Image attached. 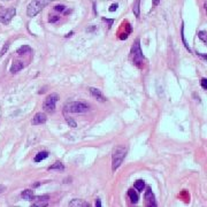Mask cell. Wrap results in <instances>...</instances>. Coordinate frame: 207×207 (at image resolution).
I'll return each mask as SVG.
<instances>
[{"label":"cell","instance_id":"obj_1","mask_svg":"<svg viewBox=\"0 0 207 207\" xmlns=\"http://www.w3.org/2000/svg\"><path fill=\"white\" fill-rule=\"evenodd\" d=\"M127 155V147L118 145L113 150V154H112V170L115 172L123 162V160L125 159Z\"/></svg>","mask_w":207,"mask_h":207},{"label":"cell","instance_id":"obj_2","mask_svg":"<svg viewBox=\"0 0 207 207\" xmlns=\"http://www.w3.org/2000/svg\"><path fill=\"white\" fill-rule=\"evenodd\" d=\"M53 0H32L27 7V15L29 17L36 16L38 13H40Z\"/></svg>","mask_w":207,"mask_h":207},{"label":"cell","instance_id":"obj_3","mask_svg":"<svg viewBox=\"0 0 207 207\" xmlns=\"http://www.w3.org/2000/svg\"><path fill=\"white\" fill-rule=\"evenodd\" d=\"M130 58H131L132 62L137 67H142V65H143L145 59H144V55H143V52H142V48H140V40L139 39H136V42L131 46Z\"/></svg>","mask_w":207,"mask_h":207},{"label":"cell","instance_id":"obj_4","mask_svg":"<svg viewBox=\"0 0 207 207\" xmlns=\"http://www.w3.org/2000/svg\"><path fill=\"white\" fill-rule=\"evenodd\" d=\"M89 112V106L78 101H71L65 106V113H86Z\"/></svg>","mask_w":207,"mask_h":207},{"label":"cell","instance_id":"obj_5","mask_svg":"<svg viewBox=\"0 0 207 207\" xmlns=\"http://www.w3.org/2000/svg\"><path fill=\"white\" fill-rule=\"evenodd\" d=\"M59 100V95L58 93H51L46 97L45 101L43 103V109L47 113H53L55 110V105Z\"/></svg>","mask_w":207,"mask_h":207},{"label":"cell","instance_id":"obj_6","mask_svg":"<svg viewBox=\"0 0 207 207\" xmlns=\"http://www.w3.org/2000/svg\"><path fill=\"white\" fill-rule=\"evenodd\" d=\"M16 9L15 8H3L0 7V22L2 24H9L12 18L15 16Z\"/></svg>","mask_w":207,"mask_h":207},{"label":"cell","instance_id":"obj_7","mask_svg":"<svg viewBox=\"0 0 207 207\" xmlns=\"http://www.w3.org/2000/svg\"><path fill=\"white\" fill-rule=\"evenodd\" d=\"M144 198H145V202H146V205H147V206H150V207H152V206L155 207L157 206L155 197H154V195H153V192H152L151 188H147V189H146Z\"/></svg>","mask_w":207,"mask_h":207},{"label":"cell","instance_id":"obj_8","mask_svg":"<svg viewBox=\"0 0 207 207\" xmlns=\"http://www.w3.org/2000/svg\"><path fill=\"white\" fill-rule=\"evenodd\" d=\"M46 120H47L46 115H45L44 113L39 112V113H37V114L32 117L31 123H32V125H39V124H44V123L46 122Z\"/></svg>","mask_w":207,"mask_h":207},{"label":"cell","instance_id":"obj_9","mask_svg":"<svg viewBox=\"0 0 207 207\" xmlns=\"http://www.w3.org/2000/svg\"><path fill=\"white\" fill-rule=\"evenodd\" d=\"M89 91H90V93L97 99V100H99V101H101V103H105L107 99H106V97L103 96V93H101V91L99 90V89H96V88H90L89 89Z\"/></svg>","mask_w":207,"mask_h":207},{"label":"cell","instance_id":"obj_10","mask_svg":"<svg viewBox=\"0 0 207 207\" xmlns=\"http://www.w3.org/2000/svg\"><path fill=\"white\" fill-rule=\"evenodd\" d=\"M24 68V65H23V62L22 61H14L13 63H12V67H10V73L12 74H16V73H18L21 69H23Z\"/></svg>","mask_w":207,"mask_h":207},{"label":"cell","instance_id":"obj_11","mask_svg":"<svg viewBox=\"0 0 207 207\" xmlns=\"http://www.w3.org/2000/svg\"><path fill=\"white\" fill-rule=\"evenodd\" d=\"M69 207H90V204L82 199H73L69 203Z\"/></svg>","mask_w":207,"mask_h":207},{"label":"cell","instance_id":"obj_12","mask_svg":"<svg viewBox=\"0 0 207 207\" xmlns=\"http://www.w3.org/2000/svg\"><path fill=\"white\" fill-rule=\"evenodd\" d=\"M21 197H22L24 200L31 202V200L33 199V191H32V190H24V191H22Z\"/></svg>","mask_w":207,"mask_h":207},{"label":"cell","instance_id":"obj_13","mask_svg":"<svg viewBox=\"0 0 207 207\" xmlns=\"http://www.w3.org/2000/svg\"><path fill=\"white\" fill-rule=\"evenodd\" d=\"M47 157H48V152H47V151H42V152H39V153L36 154V157H35L33 160H35V162H40V161L45 160Z\"/></svg>","mask_w":207,"mask_h":207},{"label":"cell","instance_id":"obj_14","mask_svg":"<svg viewBox=\"0 0 207 207\" xmlns=\"http://www.w3.org/2000/svg\"><path fill=\"white\" fill-rule=\"evenodd\" d=\"M128 196H129V198H130V200H131L132 204H137V203H138L139 197H138V193H137L136 191H133L132 189H130V190L128 191Z\"/></svg>","mask_w":207,"mask_h":207},{"label":"cell","instance_id":"obj_15","mask_svg":"<svg viewBox=\"0 0 207 207\" xmlns=\"http://www.w3.org/2000/svg\"><path fill=\"white\" fill-rule=\"evenodd\" d=\"M132 12L136 17H139L140 15V0H136L132 5Z\"/></svg>","mask_w":207,"mask_h":207},{"label":"cell","instance_id":"obj_16","mask_svg":"<svg viewBox=\"0 0 207 207\" xmlns=\"http://www.w3.org/2000/svg\"><path fill=\"white\" fill-rule=\"evenodd\" d=\"M31 47L30 46H28V45H23V46H21V47H18L17 48V51H16V53L18 54V55H23V54H27V53H31Z\"/></svg>","mask_w":207,"mask_h":207},{"label":"cell","instance_id":"obj_17","mask_svg":"<svg viewBox=\"0 0 207 207\" xmlns=\"http://www.w3.org/2000/svg\"><path fill=\"white\" fill-rule=\"evenodd\" d=\"M47 169H48V170H59V172H63V170H65V166H63L61 162H55V163H53L52 166H50Z\"/></svg>","mask_w":207,"mask_h":207},{"label":"cell","instance_id":"obj_18","mask_svg":"<svg viewBox=\"0 0 207 207\" xmlns=\"http://www.w3.org/2000/svg\"><path fill=\"white\" fill-rule=\"evenodd\" d=\"M135 189H136L138 192H143L144 189H145V182H144L143 180L136 181V183H135Z\"/></svg>","mask_w":207,"mask_h":207},{"label":"cell","instance_id":"obj_19","mask_svg":"<svg viewBox=\"0 0 207 207\" xmlns=\"http://www.w3.org/2000/svg\"><path fill=\"white\" fill-rule=\"evenodd\" d=\"M47 202L48 200H35V203L32 204V206L35 207H43L47 205Z\"/></svg>","mask_w":207,"mask_h":207},{"label":"cell","instance_id":"obj_20","mask_svg":"<svg viewBox=\"0 0 207 207\" xmlns=\"http://www.w3.org/2000/svg\"><path fill=\"white\" fill-rule=\"evenodd\" d=\"M198 37L203 43H207V33L206 31H199L198 32Z\"/></svg>","mask_w":207,"mask_h":207},{"label":"cell","instance_id":"obj_21","mask_svg":"<svg viewBox=\"0 0 207 207\" xmlns=\"http://www.w3.org/2000/svg\"><path fill=\"white\" fill-rule=\"evenodd\" d=\"M181 35H182V40H183V44H184V46H185V48L190 52L191 50H190V47L188 46V44H187V42H185V38H184V24H182V29H181Z\"/></svg>","mask_w":207,"mask_h":207},{"label":"cell","instance_id":"obj_22","mask_svg":"<svg viewBox=\"0 0 207 207\" xmlns=\"http://www.w3.org/2000/svg\"><path fill=\"white\" fill-rule=\"evenodd\" d=\"M66 121H67V123L69 124V127H71V128H76V127H77V123H76L71 117L66 116Z\"/></svg>","mask_w":207,"mask_h":207},{"label":"cell","instance_id":"obj_23","mask_svg":"<svg viewBox=\"0 0 207 207\" xmlns=\"http://www.w3.org/2000/svg\"><path fill=\"white\" fill-rule=\"evenodd\" d=\"M8 48H9V43H6L5 44V46L1 48V52H0V57H2L3 54H6L7 53V51H8Z\"/></svg>","mask_w":207,"mask_h":207},{"label":"cell","instance_id":"obj_24","mask_svg":"<svg viewBox=\"0 0 207 207\" xmlns=\"http://www.w3.org/2000/svg\"><path fill=\"white\" fill-rule=\"evenodd\" d=\"M65 9H66V6H63V5H57V6L54 7V10H57V12H60V13L65 12Z\"/></svg>","mask_w":207,"mask_h":207},{"label":"cell","instance_id":"obj_25","mask_svg":"<svg viewBox=\"0 0 207 207\" xmlns=\"http://www.w3.org/2000/svg\"><path fill=\"white\" fill-rule=\"evenodd\" d=\"M59 18H60V16H58V15H53V16H50V20H48V21H50L51 23H54V22H57Z\"/></svg>","mask_w":207,"mask_h":207},{"label":"cell","instance_id":"obj_26","mask_svg":"<svg viewBox=\"0 0 207 207\" xmlns=\"http://www.w3.org/2000/svg\"><path fill=\"white\" fill-rule=\"evenodd\" d=\"M117 7H118V5H117V3H113V5L109 7V9H108V10H109L110 13H113V12H115V10L117 9Z\"/></svg>","mask_w":207,"mask_h":207},{"label":"cell","instance_id":"obj_27","mask_svg":"<svg viewBox=\"0 0 207 207\" xmlns=\"http://www.w3.org/2000/svg\"><path fill=\"white\" fill-rule=\"evenodd\" d=\"M202 88H203L204 90H207V80L205 77L202 78Z\"/></svg>","mask_w":207,"mask_h":207},{"label":"cell","instance_id":"obj_28","mask_svg":"<svg viewBox=\"0 0 207 207\" xmlns=\"http://www.w3.org/2000/svg\"><path fill=\"white\" fill-rule=\"evenodd\" d=\"M103 21H106V22H108V24H109V25H108V28H110V27H112V24H113V20H107V18H105V17H103Z\"/></svg>","mask_w":207,"mask_h":207},{"label":"cell","instance_id":"obj_29","mask_svg":"<svg viewBox=\"0 0 207 207\" xmlns=\"http://www.w3.org/2000/svg\"><path fill=\"white\" fill-rule=\"evenodd\" d=\"M159 3H160V0H153V1H152V5H153L154 7H157Z\"/></svg>","mask_w":207,"mask_h":207},{"label":"cell","instance_id":"obj_30","mask_svg":"<svg viewBox=\"0 0 207 207\" xmlns=\"http://www.w3.org/2000/svg\"><path fill=\"white\" fill-rule=\"evenodd\" d=\"M96 207H101V202H100V199H97V200H96Z\"/></svg>","mask_w":207,"mask_h":207},{"label":"cell","instance_id":"obj_31","mask_svg":"<svg viewBox=\"0 0 207 207\" xmlns=\"http://www.w3.org/2000/svg\"><path fill=\"white\" fill-rule=\"evenodd\" d=\"M73 35H74V31H70L69 33H67V35H66V37L68 38V37H70V36H73Z\"/></svg>","mask_w":207,"mask_h":207},{"label":"cell","instance_id":"obj_32","mask_svg":"<svg viewBox=\"0 0 207 207\" xmlns=\"http://www.w3.org/2000/svg\"><path fill=\"white\" fill-rule=\"evenodd\" d=\"M3 190H5V188H3V187H0V193H1Z\"/></svg>","mask_w":207,"mask_h":207},{"label":"cell","instance_id":"obj_33","mask_svg":"<svg viewBox=\"0 0 207 207\" xmlns=\"http://www.w3.org/2000/svg\"><path fill=\"white\" fill-rule=\"evenodd\" d=\"M39 185H40V183H36L33 187H35V188H37V187H39Z\"/></svg>","mask_w":207,"mask_h":207},{"label":"cell","instance_id":"obj_34","mask_svg":"<svg viewBox=\"0 0 207 207\" xmlns=\"http://www.w3.org/2000/svg\"><path fill=\"white\" fill-rule=\"evenodd\" d=\"M1 1H10V0H1Z\"/></svg>","mask_w":207,"mask_h":207}]
</instances>
